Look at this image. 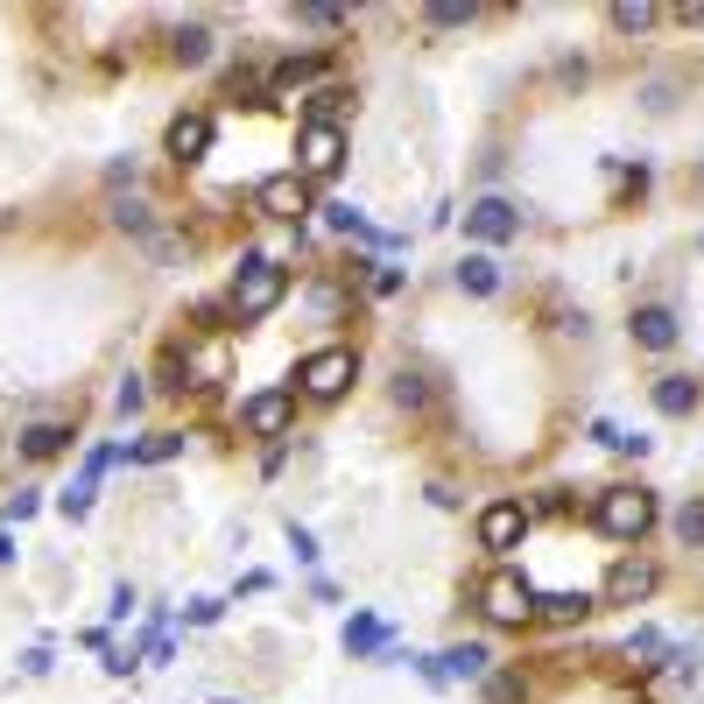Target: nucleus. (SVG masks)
<instances>
[{
    "instance_id": "1",
    "label": "nucleus",
    "mask_w": 704,
    "mask_h": 704,
    "mask_svg": "<svg viewBox=\"0 0 704 704\" xmlns=\"http://www.w3.org/2000/svg\"><path fill=\"white\" fill-rule=\"evenodd\" d=\"M289 296V268H275L268 254H247L239 261V275H233V318H268V310Z\"/></svg>"
},
{
    "instance_id": "2",
    "label": "nucleus",
    "mask_w": 704,
    "mask_h": 704,
    "mask_svg": "<svg viewBox=\"0 0 704 704\" xmlns=\"http://www.w3.org/2000/svg\"><path fill=\"white\" fill-rule=\"evenodd\" d=\"M592 521H598V535H613V543H641V535L655 529V493L606 486V493H598V507H592Z\"/></svg>"
},
{
    "instance_id": "3",
    "label": "nucleus",
    "mask_w": 704,
    "mask_h": 704,
    "mask_svg": "<svg viewBox=\"0 0 704 704\" xmlns=\"http://www.w3.org/2000/svg\"><path fill=\"white\" fill-rule=\"evenodd\" d=\"M479 606H486L501 627H521V620H535V585L521 571H493L486 585H479Z\"/></svg>"
},
{
    "instance_id": "4",
    "label": "nucleus",
    "mask_w": 704,
    "mask_h": 704,
    "mask_svg": "<svg viewBox=\"0 0 704 704\" xmlns=\"http://www.w3.org/2000/svg\"><path fill=\"white\" fill-rule=\"evenodd\" d=\"M353 373H359V359L346 346H324V353H310L304 359V395H318V402H338L353 387Z\"/></svg>"
},
{
    "instance_id": "5",
    "label": "nucleus",
    "mask_w": 704,
    "mask_h": 704,
    "mask_svg": "<svg viewBox=\"0 0 704 704\" xmlns=\"http://www.w3.org/2000/svg\"><path fill=\"white\" fill-rule=\"evenodd\" d=\"M346 170V134L338 127H304V162H296V176L304 184H324V176Z\"/></svg>"
},
{
    "instance_id": "6",
    "label": "nucleus",
    "mask_w": 704,
    "mask_h": 704,
    "mask_svg": "<svg viewBox=\"0 0 704 704\" xmlns=\"http://www.w3.org/2000/svg\"><path fill=\"white\" fill-rule=\"evenodd\" d=\"M655 578H663V571H655L649 557H620L606 571V585H598V598H606V606H641V598L655 592Z\"/></svg>"
},
{
    "instance_id": "7",
    "label": "nucleus",
    "mask_w": 704,
    "mask_h": 704,
    "mask_svg": "<svg viewBox=\"0 0 704 704\" xmlns=\"http://www.w3.org/2000/svg\"><path fill=\"white\" fill-rule=\"evenodd\" d=\"M254 205H261L268 219H289V226H296V219L310 212V184H304V176H296V170H282V176H261V190H254Z\"/></svg>"
},
{
    "instance_id": "8",
    "label": "nucleus",
    "mask_w": 704,
    "mask_h": 704,
    "mask_svg": "<svg viewBox=\"0 0 704 704\" xmlns=\"http://www.w3.org/2000/svg\"><path fill=\"white\" fill-rule=\"evenodd\" d=\"M521 535H529V507H521V501H493L486 515H479V549H493V557L515 549Z\"/></svg>"
},
{
    "instance_id": "9",
    "label": "nucleus",
    "mask_w": 704,
    "mask_h": 704,
    "mask_svg": "<svg viewBox=\"0 0 704 704\" xmlns=\"http://www.w3.org/2000/svg\"><path fill=\"white\" fill-rule=\"evenodd\" d=\"M289 416H296V395H289V387H261V395L239 409V423H247L254 437H282V430H289Z\"/></svg>"
},
{
    "instance_id": "10",
    "label": "nucleus",
    "mask_w": 704,
    "mask_h": 704,
    "mask_svg": "<svg viewBox=\"0 0 704 704\" xmlns=\"http://www.w3.org/2000/svg\"><path fill=\"white\" fill-rule=\"evenodd\" d=\"M466 233L472 239H486V247H501V239H515L521 233V212L507 198H479L472 212H466Z\"/></svg>"
},
{
    "instance_id": "11",
    "label": "nucleus",
    "mask_w": 704,
    "mask_h": 704,
    "mask_svg": "<svg viewBox=\"0 0 704 704\" xmlns=\"http://www.w3.org/2000/svg\"><path fill=\"white\" fill-rule=\"evenodd\" d=\"M162 148H170L176 162H205V148H212V113H176Z\"/></svg>"
},
{
    "instance_id": "12",
    "label": "nucleus",
    "mask_w": 704,
    "mask_h": 704,
    "mask_svg": "<svg viewBox=\"0 0 704 704\" xmlns=\"http://www.w3.org/2000/svg\"><path fill=\"white\" fill-rule=\"evenodd\" d=\"M627 332H634V346H649V353H669V346H677V310H663V304H641Z\"/></svg>"
},
{
    "instance_id": "13",
    "label": "nucleus",
    "mask_w": 704,
    "mask_h": 704,
    "mask_svg": "<svg viewBox=\"0 0 704 704\" xmlns=\"http://www.w3.org/2000/svg\"><path fill=\"white\" fill-rule=\"evenodd\" d=\"M324 71H332V64H324V57H289V64H282L275 78H268V92H275V99H296V92H304V85H318Z\"/></svg>"
},
{
    "instance_id": "14",
    "label": "nucleus",
    "mask_w": 704,
    "mask_h": 704,
    "mask_svg": "<svg viewBox=\"0 0 704 704\" xmlns=\"http://www.w3.org/2000/svg\"><path fill=\"white\" fill-rule=\"evenodd\" d=\"M655 409L663 416H691L697 409V381L691 373H663V381H655Z\"/></svg>"
},
{
    "instance_id": "15",
    "label": "nucleus",
    "mask_w": 704,
    "mask_h": 704,
    "mask_svg": "<svg viewBox=\"0 0 704 704\" xmlns=\"http://www.w3.org/2000/svg\"><path fill=\"white\" fill-rule=\"evenodd\" d=\"M458 289L501 296V268H493V254H466V261H458Z\"/></svg>"
},
{
    "instance_id": "16",
    "label": "nucleus",
    "mask_w": 704,
    "mask_h": 704,
    "mask_svg": "<svg viewBox=\"0 0 704 704\" xmlns=\"http://www.w3.org/2000/svg\"><path fill=\"white\" fill-rule=\"evenodd\" d=\"M57 452H71V430L64 423H28L22 430V458H57Z\"/></svg>"
},
{
    "instance_id": "17",
    "label": "nucleus",
    "mask_w": 704,
    "mask_h": 704,
    "mask_svg": "<svg viewBox=\"0 0 704 704\" xmlns=\"http://www.w3.org/2000/svg\"><path fill=\"white\" fill-rule=\"evenodd\" d=\"M535 613H543V620H585L592 592H549V598H535Z\"/></svg>"
},
{
    "instance_id": "18",
    "label": "nucleus",
    "mask_w": 704,
    "mask_h": 704,
    "mask_svg": "<svg viewBox=\"0 0 704 704\" xmlns=\"http://www.w3.org/2000/svg\"><path fill=\"white\" fill-rule=\"evenodd\" d=\"M170 57H176V64H205V57H212V36H205L198 22L176 28V36H170Z\"/></svg>"
},
{
    "instance_id": "19",
    "label": "nucleus",
    "mask_w": 704,
    "mask_h": 704,
    "mask_svg": "<svg viewBox=\"0 0 704 704\" xmlns=\"http://www.w3.org/2000/svg\"><path fill=\"white\" fill-rule=\"evenodd\" d=\"M486 663H493V655L479 649V641H458V649L444 655V677H486Z\"/></svg>"
},
{
    "instance_id": "20",
    "label": "nucleus",
    "mask_w": 704,
    "mask_h": 704,
    "mask_svg": "<svg viewBox=\"0 0 704 704\" xmlns=\"http://www.w3.org/2000/svg\"><path fill=\"white\" fill-rule=\"evenodd\" d=\"M346 649H353V655L387 649V620H373V613H367V620H353V627H346Z\"/></svg>"
},
{
    "instance_id": "21",
    "label": "nucleus",
    "mask_w": 704,
    "mask_h": 704,
    "mask_svg": "<svg viewBox=\"0 0 704 704\" xmlns=\"http://www.w3.org/2000/svg\"><path fill=\"white\" fill-rule=\"evenodd\" d=\"M677 543L683 549H704V501H683L677 507Z\"/></svg>"
},
{
    "instance_id": "22",
    "label": "nucleus",
    "mask_w": 704,
    "mask_h": 704,
    "mask_svg": "<svg viewBox=\"0 0 704 704\" xmlns=\"http://www.w3.org/2000/svg\"><path fill=\"white\" fill-rule=\"evenodd\" d=\"M521 697H529V683H521L515 669H493L486 677V704H521Z\"/></svg>"
},
{
    "instance_id": "23",
    "label": "nucleus",
    "mask_w": 704,
    "mask_h": 704,
    "mask_svg": "<svg viewBox=\"0 0 704 704\" xmlns=\"http://www.w3.org/2000/svg\"><path fill=\"white\" fill-rule=\"evenodd\" d=\"M613 28H620V36H641V28H655V8H641V0H620V8H613Z\"/></svg>"
},
{
    "instance_id": "24",
    "label": "nucleus",
    "mask_w": 704,
    "mask_h": 704,
    "mask_svg": "<svg viewBox=\"0 0 704 704\" xmlns=\"http://www.w3.org/2000/svg\"><path fill=\"white\" fill-rule=\"evenodd\" d=\"M423 22H430V28H466V22H472V0H437Z\"/></svg>"
},
{
    "instance_id": "25",
    "label": "nucleus",
    "mask_w": 704,
    "mask_h": 704,
    "mask_svg": "<svg viewBox=\"0 0 704 704\" xmlns=\"http://www.w3.org/2000/svg\"><path fill=\"white\" fill-rule=\"evenodd\" d=\"M627 655H641V669H655V655H669V649H663L655 627H634V634H627Z\"/></svg>"
},
{
    "instance_id": "26",
    "label": "nucleus",
    "mask_w": 704,
    "mask_h": 704,
    "mask_svg": "<svg viewBox=\"0 0 704 704\" xmlns=\"http://www.w3.org/2000/svg\"><path fill=\"white\" fill-rule=\"evenodd\" d=\"M113 226H127V233H148V205H141V198H113Z\"/></svg>"
},
{
    "instance_id": "27",
    "label": "nucleus",
    "mask_w": 704,
    "mask_h": 704,
    "mask_svg": "<svg viewBox=\"0 0 704 704\" xmlns=\"http://www.w3.org/2000/svg\"><path fill=\"white\" fill-rule=\"evenodd\" d=\"M296 22L304 28H346V8H318V0H310V8H296Z\"/></svg>"
},
{
    "instance_id": "28",
    "label": "nucleus",
    "mask_w": 704,
    "mask_h": 704,
    "mask_svg": "<svg viewBox=\"0 0 704 704\" xmlns=\"http://www.w3.org/2000/svg\"><path fill=\"white\" fill-rule=\"evenodd\" d=\"M324 219H332V233H367V239H373V226L353 212V205H324Z\"/></svg>"
},
{
    "instance_id": "29",
    "label": "nucleus",
    "mask_w": 704,
    "mask_h": 704,
    "mask_svg": "<svg viewBox=\"0 0 704 704\" xmlns=\"http://www.w3.org/2000/svg\"><path fill=\"white\" fill-rule=\"evenodd\" d=\"M395 402H402V409H423V402H430L423 373H402V381H395Z\"/></svg>"
},
{
    "instance_id": "30",
    "label": "nucleus",
    "mask_w": 704,
    "mask_h": 704,
    "mask_svg": "<svg viewBox=\"0 0 704 704\" xmlns=\"http://www.w3.org/2000/svg\"><path fill=\"white\" fill-rule=\"evenodd\" d=\"M176 444H184V437H148V444H141V452H134V458H176Z\"/></svg>"
},
{
    "instance_id": "31",
    "label": "nucleus",
    "mask_w": 704,
    "mask_h": 704,
    "mask_svg": "<svg viewBox=\"0 0 704 704\" xmlns=\"http://www.w3.org/2000/svg\"><path fill=\"white\" fill-rule=\"evenodd\" d=\"M402 289V268H373V296H395Z\"/></svg>"
},
{
    "instance_id": "32",
    "label": "nucleus",
    "mask_w": 704,
    "mask_h": 704,
    "mask_svg": "<svg viewBox=\"0 0 704 704\" xmlns=\"http://www.w3.org/2000/svg\"><path fill=\"white\" fill-rule=\"evenodd\" d=\"M134 409H141V381L127 373V381H120V416H134Z\"/></svg>"
},
{
    "instance_id": "33",
    "label": "nucleus",
    "mask_w": 704,
    "mask_h": 704,
    "mask_svg": "<svg viewBox=\"0 0 704 704\" xmlns=\"http://www.w3.org/2000/svg\"><path fill=\"white\" fill-rule=\"evenodd\" d=\"M289 549H296V557H304V564L318 557V543H310V529H296V521H289Z\"/></svg>"
},
{
    "instance_id": "34",
    "label": "nucleus",
    "mask_w": 704,
    "mask_h": 704,
    "mask_svg": "<svg viewBox=\"0 0 704 704\" xmlns=\"http://www.w3.org/2000/svg\"><path fill=\"white\" fill-rule=\"evenodd\" d=\"M8 557H14V535H8V529H0V564H8Z\"/></svg>"
},
{
    "instance_id": "35",
    "label": "nucleus",
    "mask_w": 704,
    "mask_h": 704,
    "mask_svg": "<svg viewBox=\"0 0 704 704\" xmlns=\"http://www.w3.org/2000/svg\"><path fill=\"white\" fill-rule=\"evenodd\" d=\"M683 22H697V28H704V8H683Z\"/></svg>"
}]
</instances>
